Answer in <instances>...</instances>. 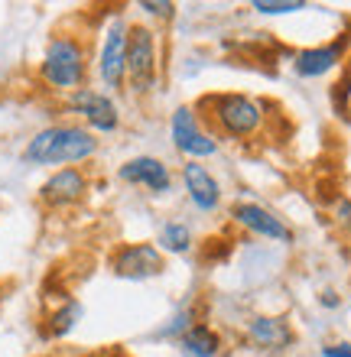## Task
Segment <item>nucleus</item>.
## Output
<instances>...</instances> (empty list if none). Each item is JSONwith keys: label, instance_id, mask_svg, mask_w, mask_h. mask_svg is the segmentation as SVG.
I'll list each match as a JSON object with an SVG mask.
<instances>
[{"label": "nucleus", "instance_id": "1", "mask_svg": "<svg viewBox=\"0 0 351 357\" xmlns=\"http://www.w3.org/2000/svg\"><path fill=\"white\" fill-rule=\"evenodd\" d=\"M95 137L85 130V127H49V130H39L27 146V160L29 162H43V166H52V162H82L95 153Z\"/></svg>", "mask_w": 351, "mask_h": 357}, {"label": "nucleus", "instance_id": "2", "mask_svg": "<svg viewBox=\"0 0 351 357\" xmlns=\"http://www.w3.org/2000/svg\"><path fill=\"white\" fill-rule=\"evenodd\" d=\"M43 78L52 88H78L85 82V52L72 36H56L43 59Z\"/></svg>", "mask_w": 351, "mask_h": 357}, {"label": "nucleus", "instance_id": "3", "mask_svg": "<svg viewBox=\"0 0 351 357\" xmlns=\"http://www.w3.org/2000/svg\"><path fill=\"white\" fill-rule=\"evenodd\" d=\"M215 121L225 133L231 137H251V133L260 130V121H264V107L260 101L247 98V94H221L215 98Z\"/></svg>", "mask_w": 351, "mask_h": 357}, {"label": "nucleus", "instance_id": "4", "mask_svg": "<svg viewBox=\"0 0 351 357\" xmlns=\"http://www.w3.org/2000/svg\"><path fill=\"white\" fill-rule=\"evenodd\" d=\"M127 75H130L133 91H150L153 88L156 46H153V33L147 26L127 29Z\"/></svg>", "mask_w": 351, "mask_h": 357}, {"label": "nucleus", "instance_id": "5", "mask_svg": "<svg viewBox=\"0 0 351 357\" xmlns=\"http://www.w3.org/2000/svg\"><path fill=\"white\" fill-rule=\"evenodd\" d=\"M172 140H176V146H179L186 156H195V160L211 156V153L218 150V143L199 130L195 114H192L189 107H179V111L172 114Z\"/></svg>", "mask_w": 351, "mask_h": 357}, {"label": "nucleus", "instance_id": "6", "mask_svg": "<svg viewBox=\"0 0 351 357\" xmlns=\"http://www.w3.org/2000/svg\"><path fill=\"white\" fill-rule=\"evenodd\" d=\"M124 75H127V26L117 20L107 29L105 49H101V78L107 82V88H121Z\"/></svg>", "mask_w": 351, "mask_h": 357}, {"label": "nucleus", "instance_id": "7", "mask_svg": "<svg viewBox=\"0 0 351 357\" xmlns=\"http://www.w3.org/2000/svg\"><path fill=\"white\" fill-rule=\"evenodd\" d=\"M163 270V257L153 244H130L114 257V273L124 280H143Z\"/></svg>", "mask_w": 351, "mask_h": 357}, {"label": "nucleus", "instance_id": "8", "mask_svg": "<svg viewBox=\"0 0 351 357\" xmlns=\"http://www.w3.org/2000/svg\"><path fill=\"white\" fill-rule=\"evenodd\" d=\"M68 107L78 114H85V121L91 123L95 130H114L117 127V107L111 98H105V94L78 88V91L68 98Z\"/></svg>", "mask_w": 351, "mask_h": 357}, {"label": "nucleus", "instance_id": "9", "mask_svg": "<svg viewBox=\"0 0 351 357\" xmlns=\"http://www.w3.org/2000/svg\"><path fill=\"white\" fill-rule=\"evenodd\" d=\"M121 178L133 182V185H147L150 192H166L170 188V169L160 160H153V156H137V160L124 162Z\"/></svg>", "mask_w": 351, "mask_h": 357}, {"label": "nucleus", "instance_id": "10", "mask_svg": "<svg viewBox=\"0 0 351 357\" xmlns=\"http://www.w3.org/2000/svg\"><path fill=\"white\" fill-rule=\"evenodd\" d=\"M234 221L237 225H244L247 231H254V234L270 237V241H293L290 227L260 205H237L234 208Z\"/></svg>", "mask_w": 351, "mask_h": 357}, {"label": "nucleus", "instance_id": "11", "mask_svg": "<svg viewBox=\"0 0 351 357\" xmlns=\"http://www.w3.org/2000/svg\"><path fill=\"white\" fill-rule=\"evenodd\" d=\"M39 195L49 205H72V202H78L85 195V176L78 169H72V166L59 169L52 178H46V185L39 188Z\"/></svg>", "mask_w": 351, "mask_h": 357}, {"label": "nucleus", "instance_id": "12", "mask_svg": "<svg viewBox=\"0 0 351 357\" xmlns=\"http://www.w3.org/2000/svg\"><path fill=\"white\" fill-rule=\"evenodd\" d=\"M182 178H186V188H189V198L192 205L199 208V211H211V208L218 205L221 198V188L218 182L211 178V172L199 162H189L186 169H182Z\"/></svg>", "mask_w": 351, "mask_h": 357}, {"label": "nucleus", "instance_id": "13", "mask_svg": "<svg viewBox=\"0 0 351 357\" xmlns=\"http://www.w3.org/2000/svg\"><path fill=\"white\" fill-rule=\"evenodd\" d=\"M338 59H342V43H335V46H319V49H306V52H299V59H296V72L306 75V78L325 75Z\"/></svg>", "mask_w": 351, "mask_h": 357}, {"label": "nucleus", "instance_id": "14", "mask_svg": "<svg viewBox=\"0 0 351 357\" xmlns=\"http://www.w3.org/2000/svg\"><path fill=\"white\" fill-rule=\"evenodd\" d=\"M251 338L264 348H286V344H293V331L283 319H254L251 321Z\"/></svg>", "mask_w": 351, "mask_h": 357}, {"label": "nucleus", "instance_id": "15", "mask_svg": "<svg viewBox=\"0 0 351 357\" xmlns=\"http://www.w3.org/2000/svg\"><path fill=\"white\" fill-rule=\"evenodd\" d=\"M182 348H186L189 357H215L221 348V341L209 325H192V328L182 335Z\"/></svg>", "mask_w": 351, "mask_h": 357}, {"label": "nucleus", "instance_id": "16", "mask_svg": "<svg viewBox=\"0 0 351 357\" xmlns=\"http://www.w3.org/2000/svg\"><path fill=\"white\" fill-rule=\"evenodd\" d=\"M160 244L166 247V250H172V254H186V250L192 247V234H189V227L179 225V221H170V225L163 227Z\"/></svg>", "mask_w": 351, "mask_h": 357}, {"label": "nucleus", "instance_id": "17", "mask_svg": "<svg viewBox=\"0 0 351 357\" xmlns=\"http://www.w3.org/2000/svg\"><path fill=\"white\" fill-rule=\"evenodd\" d=\"M251 7H254L257 13H270V17H280V13H293V10H303L306 3H299V0H254Z\"/></svg>", "mask_w": 351, "mask_h": 357}, {"label": "nucleus", "instance_id": "18", "mask_svg": "<svg viewBox=\"0 0 351 357\" xmlns=\"http://www.w3.org/2000/svg\"><path fill=\"white\" fill-rule=\"evenodd\" d=\"M78 315H82V309H78L75 302H72L68 309H62V312L56 315V319H52V331H56V335H66V331L72 328V325H75Z\"/></svg>", "mask_w": 351, "mask_h": 357}, {"label": "nucleus", "instance_id": "19", "mask_svg": "<svg viewBox=\"0 0 351 357\" xmlns=\"http://www.w3.org/2000/svg\"><path fill=\"white\" fill-rule=\"evenodd\" d=\"M335 218H338V225L345 227L351 234V202H338V208H335Z\"/></svg>", "mask_w": 351, "mask_h": 357}, {"label": "nucleus", "instance_id": "20", "mask_svg": "<svg viewBox=\"0 0 351 357\" xmlns=\"http://www.w3.org/2000/svg\"><path fill=\"white\" fill-rule=\"evenodd\" d=\"M140 7L147 10V13H153V17H170V13H172V3H153V0L147 3V0H143Z\"/></svg>", "mask_w": 351, "mask_h": 357}, {"label": "nucleus", "instance_id": "21", "mask_svg": "<svg viewBox=\"0 0 351 357\" xmlns=\"http://www.w3.org/2000/svg\"><path fill=\"white\" fill-rule=\"evenodd\" d=\"M325 357H351V344H332V348L322 351Z\"/></svg>", "mask_w": 351, "mask_h": 357}]
</instances>
